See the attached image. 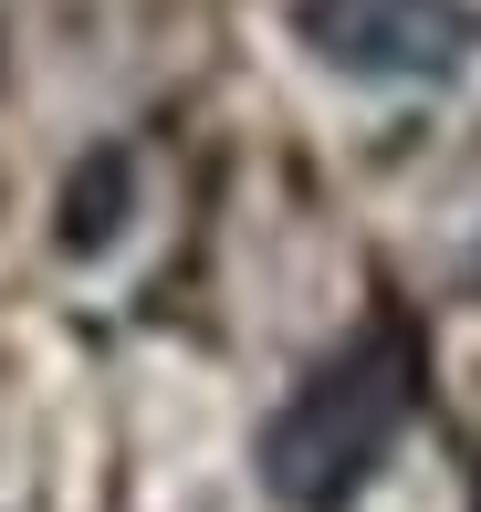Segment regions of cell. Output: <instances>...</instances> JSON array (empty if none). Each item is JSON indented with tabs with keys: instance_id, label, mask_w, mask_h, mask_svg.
I'll use <instances>...</instances> for the list:
<instances>
[{
	"instance_id": "obj_2",
	"label": "cell",
	"mask_w": 481,
	"mask_h": 512,
	"mask_svg": "<svg viewBox=\"0 0 481 512\" xmlns=\"http://www.w3.org/2000/svg\"><path fill=\"white\" fill-rule=\"evenodd\" d=\"M293 42L325 74L377 84V95H440L471 74L481 53V11L471 0H293Z\"/></svg>"
},
{
	"instance_id": "obj_1",
	"label": "cell",
	"mask_w": 481,
	"mask_h": 512,
	"mask_svg": "<svg viewBox=\"0 0 481 512\" xmlns=\"http://www.w3.org/2000/svg\"><path fill=\"white\" fill-rule=\"evenodd\" d=\"M419 398H429L419 324H408V314H366L356 335L262 418V439H251L262 492L283 512H356L366 492H377V471L398 460Z\"/></svg>"
},
{
	"instance_id": "obj_3",
	"label": "cell",
	"mask_w": 481,
	"mask_h": 512,
	"mask_svg": "<svg viewBox=\"0 0 481 512\" xmlns=\"http://www.w3.org/2000/svg\"><path fill=\"white\" fill-rule=\"evenodd\" d=\"M116 230H126V147H95L74 178H63V220H53V241L63 251H116Z\"/></svg>"
}]
</instances>
